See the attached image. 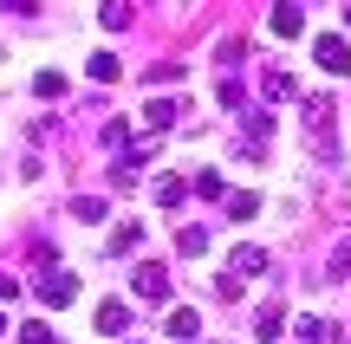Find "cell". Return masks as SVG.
<instances>
[{"instance_id": "52a82bcc", "label": "cell", "mask_w": 351, "mask_h": 344, "mask_svg": "<svg viewBox=\"0 0 351 344\" xmlns=\"http://www.w3.org/2000/svg\"><path fill=\"white\" fill-rule=\"evenodd\" d=\"M163 325H169V338H176V344H195V332H202V312H189V306H176V312H169Z\"/></svg>"}, {"instance_id": "30bf717a", "label": "cell", "mask_w": 351, "mask_h": 344, "mask_svg": "<svg viewBox=\"0 0 351 344\" xmlns=\"http://www.w3.org/2000/svg\"><path fill=\"white\" fill-rule=\"evenodd\" d=\"M143 117H150L156 130H169V124H182V98H150V111H143Z\"/></svg>"}, {"instance_id": "7c38bea8", "label": "cell", "mask_w": 351, "mask_h": 344, "mask_svg": "<svg viewBox=\"0 0 351 344\" xmlns=\"http://www.w3.org/2000/svg\"><path fill=\"white\" fill-rule=\"evenodd\" d=\"M189 189H195L202 202H228V182H221V169H202V176L189 182Z\"/></svg>"}, {"instance_id": "9c48e42d", "label": "cell", "mask_w": 351, "mask_h": 344, "mask_svg": "<svg viewBox=\"0 0 351 344\" xmlns=\"http://www.w3.org/2000/svg\"><path fill=\"white\" fill-rule=\"evenodd\" d=\"M234 280H254V273H267V247H234Z\"/></svg>"}, {"instance_id": "9a60e30c", "label": "cell", "mask_w": 351, "mask_h": 344, "mask_svg": "<svg viewBox=\"0 0 351 344\" xmlns=\"http://www.w3.org/2000/svg\"><path fill=\"white\" fill-rule=\"evenodd\" d=\"M215 98H221V111H247V85H241V78H221Z\"/></svg>"}, {"instance_id": "cb8c5ba5", "label": "cell", "mask_w": 351, "mask_h": 344, "mask_svg": "<svg viewBox=\"0 0 351 344\" xmlns=\"http://www.w3.org/2000/svg\"><path fill=\"white\" fill-rule=\"evenodd\" d=\"M20 344H59V338H52V325L33 319V325H20Z\"/></svg>"}, {"instance_id": "7a4b0ae2", "label": "cell", "mask_w": 351, "mask_h": 344, "mask_svg": "<svg viewBox=\"0 0 351 344\" xmlns=\"http://www.w3.org/2000/svg\"><path fill=\"white\" fill-rule=\"evenodd\" d=\"M39 299H46V306H72V299H78V273L46 267V273H39Z\"/></svg>"}, {"instance_id": "ba28073f", "label": "cell", "mask_w": 351, "mask_h": 344, "mask_svg": "<svg viewBox=\"0 0 351 344\" xmlns=\"http://www.w3.org/2000/svg\"><path fill=\"white\" fill-rule=\"evenodd\" d=\"M98 332H104V338L130 332V312H124V299H104V306H98Z\"/></svg>"}, {"instance_id": "5b68a950", "label": "cell", "mask_w": 351, "mask_h": 344, "mask_svg": "<svg viewBox=\"0 0 351 344\" xmlns=\"http://www.w3.org/2000/svg\"><path fill=\"white\" fill-rule=\"evenodd\" d=\"M293 338H300V344H339V325H332V319H313V312H306V319L293 325Z\"/></svg>"}, {"instance_id": "3957f363", "label": "cell", "mask_w": 351, "mask_h": 344, "mask_svg": "<svg viewBox=\"0 0 351 344\" xmlns=\"http://www.w3.org/2000/svg\"><path fill=\"white\" fill-rule=\"evenodd\" d=\"M313 59L326 65L332 78H345V72H351V46H345L339 33H319V39H313Z\"/></svg>"}, {"instance_id": "603a6c76", "label": "cell", "mask_w": 351, "mask_h": 344, "mask_svg": "<svg viewBox=\"0 0 351 344\" xmlns=\"http://www.w3.org/2000/svg\"><path fill=\"white\" fill-rule=\"evenodd\" d=\"M332 280H351V241L332 247Z\"/></svg>"}, {"instance_id": "8fae6325", "label": "cell", "mask_w": 351, "mask_h": 344, "mask_svg": "<svg viewBox=\"0 0 351 344\" xmlns=\"http://www.w3.org/2000/svg\"><path fill=\"white\" fill-rule=\"evenodd\" d=\"M189 195H195V189H189L182 176H156V202H163V208H182Z\"/></svg>"}, {"instance_id": "5bb4252c", "label": "cell", "mask_w": 351, "mask_h": 344, "mask_svg": "<svg viewBox=\"0 0 351 344\" xmlns=\"http://www.w3.org/2000/svg\"><path fill=\"white\" fill-rule=\"evenodd\" d=\"M280 332H287V312H261V319H254V338L261 344H280Z\"/></svg>"}, {"instance_id": "7402d4cb", "label": "cell", "mask_w": 351, "mask_h": 344, "mask_svg": "<svg viewBox=\"0 0 351 344\" xmlns=\"http://www.w3.org/2000/svg\"><path fill=\"white\" fill-rule=\"evenodd\" d=\"M33 91H39V98H65V78H59V72H39Z\"/></svg>"}, {"instance_id": "83f0119b", "label": "cell", "mask_w": 351, "mask_h": 344, "mask_svg": "<svg viewBox=\"0 0 351 344\" xmlns=\"http://www.w3.org/2000/svg\"><path fill=\"white\" fill-rule=\"evenodd\" d=\"M0 338H7V312H0Z\"/></svg>"}, {"instance_id": "2e32d148", "label": "cell", "mask_w": 351, "mask_h": 344, "mask_svg": "<svg viewBox=\"0 0 351 344\" xmlns=\"http://www.w3.org/2000/svg\"><path fill=\"white\" fill-rule=\"evenodd\" d=\"M228 215H234V221H254V215H261V195H247V189H241V195H228Z\"/></svg>"}, {"instance_id": "277c9868", "label": "cell", "mask_w": 351, "mask_h": 344, "mask_svg": "<svg viewBox=\"0 0 351 344\" xmlns=\"http://www.w3.org/2000/svg\"><path fill=\"white\" fill-rule=\"evenodd\" d=\"M130 286H137V299H169V267H156V260H150V267H137V280H130Z\"/></svg>"}, {"instance_id": "484cf974", "label": "cell", "mask_w": 351, "mask_h": 344, "mask_svg": "<svg viewBox=\"0 0 351 344\" xmlns=\"http://www.w3.org/2000/svg\"><path fill=\"white\" fill-rule=\"evenodd\" d=\"M104 143H130V117H111L104 124Z\"/></svg>"}, {"instance_id": "e0dca14e", "label": "cell", "mask_w": 351, "mask_h": 344, "mask_svg": "<svg viewBox=\"0 0 351 344\" xmlns=\"http://www.w3.org/2000/svg\"><path fill=\"white\" fill-rule=\"evenodd\" d=\"M117 72H124V65H117V52H91V78H98V85H111Z\"/></svg>"}, {"instance_id": "d4e9b609", "label": "cell", "mask_w": 351, "mask_h": 344, "mask_svg": "<svg viewBox=\"0 0 351 344\" xmlns=\"http://www.w3.org/2000/svg\"><path fill=\"white\" fill-rule=\"evenodd\" d=\"M98 20H104V26L117 33V26H130V7H117V0H111V7H98Z\"/></svg>"}, {"instance_id": "ac0fdd59", "label": "cell", "mask_w": 351, "mask_h": 344, "mask_svg": "<svg viewBox=\"0 0 351 344\" xmlns=\"http://www.w3.org/2000/svg\"><path fill=\"white\" fill-rule=\"evenodd\" d=\"M176 247H182V254H208V228H182Z\"/></svg>"}, {"instance_id": "d6986e66", "label": "cell", "mask_w": 351, "mask_h": 344, "mask_svg": "<svg viewBox=\"0 0 351 344\" xmlns=\"http://www.w3.org/2000/svg\"><path fill=\"white\" fill-rule=\"evenodd\" d=\"M72 215H78V221H104V215H111V208H104L98 195H78V202H72Z\"/></svg>"}, {"instance_id": "6da1fadb", "label": "cell", "mask_w": 351, "mask_h": 344, "mask_svg": "<svg viewBox=\"0 0 351 344\" xmlns=\"http://www.w3.org/2000/svg\"><path fill=\"white\" fill-rule=\"evenodd\" d=\"M300 117H306V137H313L319 150H326V137L339 130V111H332V98H326V91H313V98H300Z\"/></svg>"}, {"instance_id": "4fadbf2b", "label": "cell", "mask_w": 351, "mask_h": 344, "mask_svg": "<svg viewBox=\"0 0 351 344\" xmlns=\"http://www.w3.org/2000/svg\"><path fill=\"white\" fill-rule=\"evenodd\" d=\"M274 33H280V39H300V33H306V13H300V7H274Z\"/></svg>"}, {"instance_id": "44dd1931", "label": "cell", "mask_w": 351, "mask_h": 344, "mask_svg": "<svg viewBox=\"0 0 351 344\" xmlns=\"http://www.w3.org/2000/svg\"><path fill=\"white\" fill-rule=\"evenodd\" d=\"M169 78L182 85V59H156V65H150V85H169Z\"/></svg>"}, {"instance_id": "ffe728a7", "label": "cell", "mask_w": 351, "mask_h": 344, "mask_svg": "<svg viewBox=\"0 0 351 344\" xmlns=\"http://www.w3.org/2000/svg\"><path fill=\"white\" fill-rule=\"evenodd\" d=\"M137 241H143V228H137V221H124V228L111 234V254H130V247H137Z\"/></svg>"}, {"instance_id": "8992f818", "label": "cell", "mask_w": 351, "mask_h": 344, "mask_svg": "<svg viewBox=\"0 0 351 344\" xmlns=\"http://www.w3.org/2000/svg\"><path fill=\"white\" fill-rule=\"evenodd\" d=\"M293 91H300V85H293V72H287V65H267V72H261V98H293Z\"/></svg>"}, {"instance_id": "4316f807", "label": "cell", "mask_w": 351, "mask_h": 344, "mask_svg": "<svg viewBox=\"0 0 351 344\" xmlns=\"http://www.w3.org/2000/svg\"><path fill=\"white\" fill-rule=\"evenodd\" d=\"M0 299H20V273H0Z\"/></svg>"}]
</instances>
